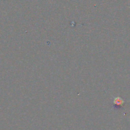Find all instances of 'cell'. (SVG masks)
Wrapping results in <instances>:
<instances>
[{"label":"cell","mask_w":130,"mask_h":130,"mask_svg":"<svg viewBox=\"0 0 130 130\" xmlns=\"http://www.w3.org/2000/svg\"><path fill=\"white\" fill-rule=\"evenodd\" d=\"M123 104H124V101L121 98L117 97L114 99V106L116 107L123 106Z\"/></svg>","instance_id":"6da1fadb"}]
</instances>
